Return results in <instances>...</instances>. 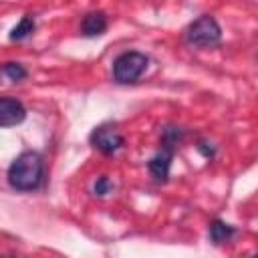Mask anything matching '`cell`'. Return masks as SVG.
<instances>
[{"label": "cell", "mask_w": 258, "mask_h": 258, "mask_svg": "<svg viewBox=\"0 0 258 258\" xmlns=\"http://www.w3.org/2000/svg\"><path fill=\"white\" fill-rule=\"evenodd\" d=\"M42 167L40 153L24 151L8 167V183L18 191H32L42 181Z\"/></svg>", "instance_id": "6da1fadb"}, {"label": "cell", "mask_w": 258, "mask_h": 258, "mask_svg": "<svg viewBox=\"0 0 258 258\" xmlns=\"http://www.w3.org/2000/svg\"><path fill=\"white\" fill-rule=\"evenodd\" d=\"M185 38L189 44L198 46V48H208V46H216L222 38V30L220 24L216 22V18L212 16H200L198 20H194L187 30H185Z\"/></svg>", "instance_id": "7a4b0ae2"}, {"label": "cell", "mask_w": 258, "mask_h": 258, "mask_svg": "<svg viewBox=\"0 0 258 258\" xmlns=\"http://www.w3.org/2000/svg\"><path fill=\"white\" fill-rule=\"evenodd\" d=\"M147 69V56L141 52H123L113 62V79L117 83H135Z\"/></svg>", "instance_id": "3957f363"}, {"label": "cell", "mask_w": 258, "mask_h": 258, "mask_svg": "<svg viewBox=\"0 0 258 258\" xmlns=\"http://www.w3.org/2000/svg\"><path fill=\"white\" fill-rule=\"evenodd\" d=\"M179 131L177 129H165L163 133V139H161V149L159 153L149 161V171L151 175L157 179V181H165L167 179V173H169V165H171V159H173V153H175V145L179 141Z\"/></svg>", "instance_id": "277c9868"}, {"label": "cell", "mask_w": 258, "mask_h": 258, "mask_svg": "<svg viewBox=\"0 0 258 258\" xmlns=\"http://www.w3.org/2000/svg\"><path fill=\"white\" fill-rule=\"evenodd\" d=\"M91 141L99 151H103L107 155H111V153H115V151H119L123 147V135L117 131L115 125L97 127L93 131V135H91Z\"/></svg>", "instance_id": "5b68a950"}, {"label": "cell", "mask_w": 258, "mask_h": 258, "mask_svg": "<svg viewBox=\"0 0 258 258\" xmlns=\"http://www.w3.org/2000/svg\"><path fill=\"white\" fill-rule=\"evenodd\" d=\"M26 117V109L18 99L4 97L0 99V127H12L22 123Z\"/></svg>", "instance_id": "8992f818"}, {"label": "cell", "mask_w": 258, "mask_h": 258, "mask_svg": "<svg viewBox=\"0 0 258 258\" xmlns=\"http://www.w3.org/2000/svg\"><path fill=\"white\" fill-rule=\"evenodd\" d=\"M81 30L85 36H97L103 34L107 30V16L103 12H91L83 18L81 22Z\"/></svg>", "instance_id": "52a82bcc"}, {"label": "cell", "mask_w": 258, "mask_h": 258, "mask_svg": "<svg viewBox=\"0 0 258 258\" xmlns=\"http://www.w3.org/2000/svg\"><path fill=\"white\" fill-rule=\"evenodd\" d=\"M34 30V18L32 16H22L20 22L12 28L10 32V40H24L26 36H30Z\"/></svg>", "instance_id": "ba28073f"}, {"label": "cell", "mask_w": 258, "mask_h": 258, "mask_svg": "<svg viewBox=\"0 0 258 258\" xmlns=\"http://www.w3.org/2000/svg\"><path fill=\"white\" fill-rule=\"evenodd\" d=\"M210 236H212V240L216 244H222V242H226V240H230L234 236V228L224 224V222H214L210 226Z\"/></svg>", "instance_id": "9c48e42d"}, {"label": "cell", "mask_w": 258, "mask_h": 258, "mask_svg": "<svg viewBox=\"0 0 258 258\" xmlns=\"http://www.w3.org/2000/svg\"><path fill=\"white\" fill-rule=\"evenodd\" d=\"M0 73H2L4 77H8L10 81H22V79L26 77V69H24L22 64H18V62H6Z\"/></svg>", "instance_id": "30bf717a"}, {"label": "cell", "mask_w": 258, "mask_h": 258, "mask_svg": "<svg viewBox=\"0 0 258 258\" xmlns=\"http://www.w3.org/2000/svg\"><path fill=\"white\" fill-rule=\"evenodd\" d=\"M109 189H111V181L105 179V177H101V179L95 183V194H99V196H105Z\"/></svg>", "instance_id": "8fae6325"}]
</instances>
